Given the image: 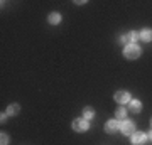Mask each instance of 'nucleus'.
<instances>
[{
  "label": "nucleus",
  "mask_w": 152,
  "mask_h": 145,
  "mask_svg": "<svg viewBox=\"0 0 152 145\" xmlns=\"http://www.w3.org/2000/svg\"><path fill=\"white\" fill-rule=\"evenodd\" d=\"M142 54V49L137 46V44H130V46H125V51H124V56L127 58V59H137V58H140Z\"/></svg>",
  "instance_id": "nucleus-1"
},
{
  "label": "nucleus",
  "mask_w": 152,
  "mask_h": 145,
  "mask_svg": "<svg viewBox=\"0 0 152 145\" xmlns=\"http://www.w3.org/2000/svg\"><path fill=\"white\" fill-rule=\"evenodd\" d=\"M71 127H73L75 132L83 133V132H86V130L90 128V122L85 120V118H75V120H73V123H71Z\"/></svg>",
  "instance_id": "nucleus-2"
},
{
  "label": "nucleus",
  "mask_w": 152,
  "mask_h": 145,
  "mask_svg": "<svg viewBox=\"0 0 152 145\" xmlns=\"http://www.w3.org/2000/svg\"><path fill=\"white\" fill-rule=\"evenodd\" d=\"M139 39H140V34L135 32V31H130V32H127L125 36H122L120 42L125 44V46H130V44H135Z\"/></svg>",
  "instance_id": "nucleus-3"
},
{
  "label": "nucleus",
  "mask_w": 152,
  "mask_h": 145,
  "mask_svg": "<svg viewBox=\"0 0 152 145\" xmlns=\"http://www.w3.org/2000/svg\"><path fill=\"white\" fill-rule=\"evenodd\" d=\"M120 132L124 135H134L135 132V123L132 122V120H124V122H120Z\"/></svg>",
  "instance_id": "nucleus-4"
},
{
  "label": "nucleus",
  "mask_w": 152,
  "mask_h": 145,
  "mask_svg": "<svg viewBox=\"0 0 152 145\" xmlns=\"http://www.w3.org/2000/svg\"><path fill=\"white\" fill-rule=\"evenodd\" d=\"M113 100H115L117 103H120V105H127V103L130 101L132 98H130V93H129V91H125V90H120V91L115 93Z\"/></svg>",
  "instance_id": "nucleus-5"
},
{
  "label": "nucleus",
  "mask_w": 152,
  "mask_h": 145,
  "mask_svg": "<svg viewBox=\"0 0 152 145\" xmlns=\"http://www.w3.org/2000/svg\"><path fill=\"white\" fill-rule=\"evenodd\" d=\"M145 140H147V133H144V132H134V135L130 137L132 145H144Z\"/></svg>",
  "instance_id": "nucleus-6"
},
{
  "label": "nucleus",
  "mask_w": 152,
  "mask_h": 145,
  "mask_svg": "<svg viewBox=\"0 0 152 145\" xmlns=\"http://www.w3.org/2000/svg\"><path fill=\"white\" fill-rule=\"evenodd\" d=\"M118 130H120L118 120H108V122L105 123V132H107V133H115V132H118Z\"/></svg>",
  "instance_id": "nucleus-7"
},
{
  "label": "nucleus",
  "mask_w": 152,
  "mask_h": 145,
  "mask_svg": "<svg viewBox=\"0 0 152 145\" xmlns=\"http://www.w3.org/2000/svg\"><path fill=\"white\" fill-rule=\"evenodd\" d=\"M127 105H129L127 110H129L130 113H140L142 111V103L139 101V100H130Z\"/></svg>",
  "instance_id": "nucleus-8"
},
{
  "label": "nucleus",
  "mask_w": 152,
  "mask_h": 145,
  "mask_svg": "<svg viewBox=\"0 0 152 145\" xmlns=\"http://www.w3.org/2000/svg\"><path fill=\"white\" fill-rule=\"evenodd\" d=\"M127 111H129V110H125V106L124 105H122V106H118L117 108V110H115V118L118 120H122V122H124V120H127Z\"/></svg>",
  "instance_id": "nucleus-9"
},
{
  "label": "nucleus",
  "mask_w": 152,
  "mask_h": 145,
  "mask_svg": "<svg viewBox=\"0 0 152 145\" xmlns=\"http://www.w3.org/2000/svg\"><path fill=\"white\" fill-rule=\"evenodd\" d=\"M48 22L51 24V26H58V24L61 22V14L59 12H51L49 17H48Z\"/></svg>",
  "instance_id": "nucleus-10"
},
{
  "label": "nucleus",
  "mask_w": 152,
  "mask_h": 145,
  "mask_svg": "<svg viewBox=\"0 0 152 145\" xmlns=\"http://www.w3.org/2000/svg\"><path fill=\"white\" fill-rule=\"evenodd\" d=\"M140 39L144 42H151L152 41V29H142L140 31Z\"/></svg>",
  "instance_id": "nucleus-11"
},
{
  "label": "nucleus",
  "mask_w": 152,
  "mask_h": 145,
  "mask_svg": "<svg viewBox=\"0 0 152 145\" xmlns=\"http://www.w3.org/2000/svg\"><path fill=\"white\" fill-rule=\"evenodd\" d=\"M83 118L85 120H90L91 118H95V108H91V106H85V110H83Z\"/></svg>",
  "instance_id": "nucleus-12"
},
{
  "label": "nucleus",
  "mask_w": 152,
  "mask_h": 145,
  "mask_svg": "<svg viewBox=\"0 0 152 145\" xmlns=\"http://www.w3.org/2000/svg\"><path fill=\"white\" fill-rule=\"evenodd\" d=\"M19 111H20V106L17 105V103H12V105H9L7 106V115H19Z\"/></svg>",
  "instance_id": "nucleus-13"
},
{
  "label": "nucleus",
  "mask_w": 152,
  "mask_h": 145,
  "mask_svg": "<svg viewBox=\"0 0 152 145\" xmlns=\"http://www.w3.org/2000/svg\"><path fill=\"white\" fill-rule=\"evenodd\" d=\"M0 145H9V135L0 133Z\"/></svg>",
  "instance_id": "nucleus-14"
},
{
  "label": "nucleus",
  "mask_w": 152,
  "mask_h": 145,
  "mask_svg": "<svg viewBox=\"0 0 152 145\" xmlns=\"http://www.w3.org/2000/svg\"><path fill=\"white\" fill-rule=\"evenodd\" d=\"M7 117H9V115H7V113H4V111H2V115H0V122L4 123V122H5V120H7Z\"/></svg>",
  "instance_id": "nucleus-15"
},
{
  "label": "nucleus",
  "mask_w": 152,
  "mask_h": 145,
  "mask_svg": "<svg viewBox=\"0 0 152 145\" xmlns=\"http://www.w3.org/2000/svg\"><path fill=\"white\" fill-rule=\"evenodd\" d=\"M147 138H149V140H152V130L149 132V133H147Z\"/></svg>",
  "instance_id": "nucleus-16"
},
{
  "label": "nucleus",
  "mask_w": 152,
  "mask_h": 145,
  "mask_svg": "<svg viewBox=\"0 0 152 145\" xmlns=\"http://www.w3.org/2000/svg\"><path fill=\"white\" fill-rule=\"evenodd\" d=\"M151 125H152V118H151Z\"/></svg>",
  "instance_id": "nucleus-17"
}]
</instances>
